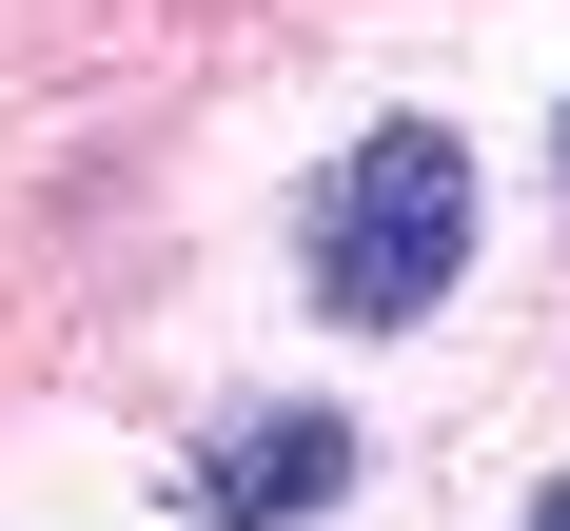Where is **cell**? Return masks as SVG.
<instances>
[{
	"label": "cell",
	"instance_id": "cell-1",
	"mask_svg": "<svg viewBox=\"0 0 570 531\" xmlns=\"http://www.w3.org/2000/svg\"><path fill=\"white\" fill-rule=\"evenodd\" d=\"M295 276H315L335 335H413V315L472 276V138H453V118H374V138L315 177Z\"/></svg>",
	"mask_w": 570,
	"mask_h": 531
},
{
	"label": "cell",
	"instance_id": "cell-2",
	"mask_svg": "<svg viewBox=\"0 0 570 531\" xmlns=\"http://www.w3.org/2000/svg\"><path fill=\"white\" fill-rule=\"evenodd\" d=\"M335 492H354V413H315V394L197 433V531H295V512H335Z\"/></svg>",
	"mask_w": 570,
	"mask_h": 531
},
{
	"label": "cell",
	"instance_id": "cell-3",
	"mask_svg": "<svg viewBox=\"0 0 570 531\" xmlns=\"http://www.w3.org/2000/svg\"><path fill=\"white\" fill-rule=\"evenodd\" d=\"M531 531H570V492H531Z\"/></svg>",
	"mask_w": 570,
	"mask_h": 531
},
{
	"label": "cell",
	"instance_id": "cell-4",
	"mask_svg": "<svg viewBox=\"0 0 570 531\" xmlns=\"http://www.w3.org/2000/svg\"><path fill=\"white\" fill-rule=\"evenodd\" d=\"M551 177H570V138H551Z\"/></svg>",
	"mask_w": 570,
	"mask_h": 531
}]
</instances>
